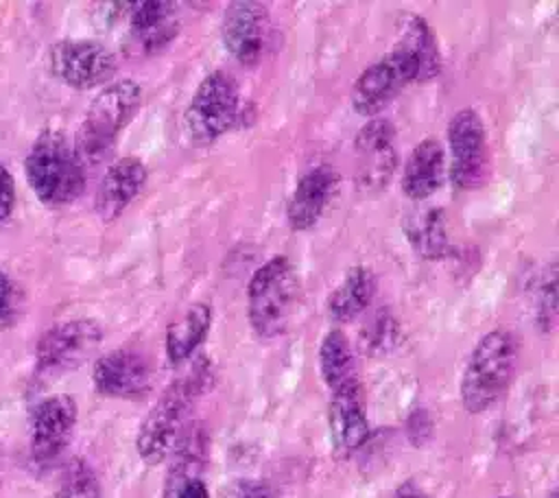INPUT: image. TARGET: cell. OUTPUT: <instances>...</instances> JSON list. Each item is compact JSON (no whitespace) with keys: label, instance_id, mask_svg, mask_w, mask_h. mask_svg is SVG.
Returning <instances> with one entry per match:
<instances>
[{"label":"cell","instance_id":"obj_4","mask_svg":"<svg viewBox=\"0 0 559 498\" xmlns=\"http://www.w3.org/2000/svg\"><path fill=\"white\" fill-rule=\"evenodd\" d=\"M142 96V87L133 79L107 83L96 94L74 140V151L83 166L100 162L114 149L120 131L140 109Z\"/></svg>","mask_w":559,"mask_h":498},{"label":"cell","instance_id":"obj_28","mask_svg":"<svg viewBox=\"0 0 559 498\" xmlns=\"http://www.w3.org/2000/svg\"><path fill=\"white\" fill-rule=\"evenodd\" d=\"M17 312V295L13 288V282L0 271V328H7L13 323Z\"/></svg>","mask_w":559,"mask_h":498},{"label":"cell","instance_id":"obj_34","mask_svg":"<svg viewBox=\"0 0 559 498\" xmlns=\"http://www.w3.org/2000/svg\"><path fill=\"white\" fill-rule=\"evenodd\" d=\"M498 498H511V496H498Z\"/></svg>","mask_w":559,"mask_h":498},{"label":"cell","instance_id":"obj_25","mask_svg":"<svg viewBox=\"0 0 559 498\" xmlns=\"http://www.w3.org/2000/svg\"><path fill=\"white\" fill-rule=\"evenodd\" d=\"M55 498H103L100 483L92 465L83 459H74L66 467Z\"/></svg>","mask_w":559,"mask_h":498},{"label":"cell","instance_id":"obj_16","mask_svg":"<svg viewBox=\"0 0 559 498\" xmlns=\"http://www.w3.org/2000/svg\"><path fill=\"white\" fill-rule=\"evenodd\" d=\"M369 430L360 384L332 391L328 402V432L334 452L341 456L354 454L367 443Z\"/></svg>","mask_w":559,"mask_h":498},{"label":"cell","instance_id":"obj_10","mask_svg":"<svg viewBox=\"0 0 559 498\" xmlns=\"http://www.w3.org/2000/svg\"><path fill=\"white\" fill-rule=\"evenodd\" d=\"M103 341V328L94 319H72L52 325L37 341V369L59 374L85 363Z\"/></svg>","mask_w":559,"mask_h":498},{"label":"cell","instance_id":"obj_20","mask_svg":"<svg viewBox=\"0 0 559 498\" xmlns=\"http://www.w3.org/2000/svg\"><path fill=\"white\" fill-rule=\"evenodd\" d=\"M376 290H378V277L373 269L365 264L352 266L328 297V304H325L328 317L336 323L354 321L371 306Z\"/></svg>","mask_w":559,"mask_h":498},{"label":"cell","instance_id":"obj_7","mask_svg":"<svg viewBox=\"0 0 559 498\" xmlns=\"http://www.w3.org/2000/svg\"><path fill=\"white\" fill-rule=\"evenodd\" d=\"M415 81H419L417 63L408 52L393 44L384 57L376 59L358 74L349 92V103L356 114L373 118Z\"/></svg>","mask_w":559,"mask_h":498},{"label":"cell","instance_id":"obj_24","mask_svg":"<svg viewBox=\"0 0 559 498\" xmlns=\"http://www.w3.org/2000/svg\"><path fill=\"white\" fill-rule=\"evenodd\" d=\"M404 234L415 253L424 260H441L450 251L445 218L437 208L411 214L404 223Z\"/></svg>","mask_w":559,"mask_h":498},{"label":"cell","instance_id":"obj_30","mask_svg":"<svg viewBox=\"0 0 559 498\" xmlns=\"http://www.w3.org/2000/svg\"><path fill=\"white\" fill-rule=\"evenodd\" d=\"M15 205V181L13 175L0 164V223L7 221Z\"/></svg>","mask_w":559,"mask_h":498},{"label":"cell","instance_id":"obj_19","mask_svg":"<svg viewBox=\"0 0 559 498\" xmlns=\"http://www.w3.org/2000/svg\"><path fill=\"white\" fill-rule=\"evenodd\" d=\"M129 28L144 52H159L179 33L177 4L166 0L131 2Z\"/></svg>","mask_w":559,"mask_h":498},{"label":"cell","instance_id":"obj_6","mask_svg":"<svg viewBox=\"0 0 559 498\" xmlns=\"http://www.w3.org/2000/svg\"><path fill=\"white\" fill-rule=\"evenodd\" d=\"M240 116L236 79L225 70H212L197 85L183 109V133L197 146H207L225 135Z\"/></svg>","mask_w":559,"mask_h":498},{"label":"cell","instance_id":"obj_17","mask_svg":"<svg viewBox=\"0 0 559 498\" xmlns=\"http://www.w3.org/2000/svg\"><path fill=\"white\" fill-rule=\"evenodd\" d=\"M148 179L146 164L135 157L127 155L116 159L103 175L96 197H94V210L103 223H114L129 205L131 201L144 190Z\"/></svg>","mask_w":559,"mask_h":498},{"label":"cell","instance_id":"obj_32","mask_svg":"<svg viewBox=\"0 0 559 498\" xmlns=\"http://www.w3.org/2000/svg\"><path fill=\"white\" fill-rule=\"evenodd\" d=\"M393 498H430V494H428L419 483H415L413 478H408V481H404V483H400V485L395 487Z\"/></svg>","mask_w":559,"mask_h":498},{"label":"cell","instance_id":"obj_12","mask_svg":"<svg viewBox=\"0 0 559 498\" xmlns=\"http://www.w3.org/2000/svg\"><path fill=\"white\" fill-rule=\"evenodd\" d=\"M269 11L255 0L229 2L221 17V39L225 50L247 68H253L266 48Z\"/></svg>","mask_w":559,"mask_h":498},{"label":"cell","instance_id":"obj_11","mask_svg":"<svg viewBox=\"0 0 559 498\" xmlns=\"http://www.w3.org/2000/svg\"><path fill=\"white\" fill-rule=\"evenodd\" d=\"M397 168L395 129L386 118H369L354 138V179L360 190H382Z\"/></svg>","mask_w":559,"mask_h":498},{"label":"cell","instance_id":"obj_23","mask_svg":"<svg viewBox=\"0 0 559 498\" xmlns=\"http://www.w3.org/2000/svg\"><path fill=\"white\" fill-rule=\"evenodd\" d=\"M319 371L325 387L332 391L360 384L356 354L343 330L332 328L319 345Z\"/></svg>","mask_w":559,"mask_h":498},{"label":"cell","instance_id":"obj_5","mask_svg":"<svg viewBox=\"0 0 559 498\" xmlns=\"http://www.w3.org/2000/svg\"><path fill=\"white\" fill-rule=\"evenodd\" d=\"M24 170L31 190L46 205L72 203L85 188V166L59 131H44L33 142Z\"/></svg>","mask_w":559,"mask_h":498},{"label":"cell","instance_id":"obj_18","mask_svg":"<svg viewBox=\"0 0 559 498\" xmlns=\"http://www.w3.org/2000/svg\"><path fill=\"white\" fill-rule=\"evenodd\" d=\"M445 179V151L437 138H424L408 153L402 168V192L411 201H426Z\"/></svg>","mask_w":559,"mask_h":498},{"label":"cell","instance_id":"obj_3","mask_svg":"<svg viewBox=\"0 0 559 498\" xmlns=\"http://www.w3.org/2000/svg\"><path fill=\"white\" fill-rule=\"evenodd\" d=\"M301 284L288 256H273L258 266L247 284V319L260 339H275L299 301Z\"/></svg>","mask_w":559,"mask_h":498},{"label":"cell","instance_id":"obj_33","mask_svg":"<svg viewBox=\"0 0 559 498\" xmlns=\"http://www.w3.org/2000/svg\"><path fill=\"white\" fill-rule=\"evenodd\" d=\"M546 498H559V491H557V489H552V491H550Z\"/></svg>","mask_w":559,"mask_h":498},{"label":"cell","instance_id":"obj_21","mask_svg":"<svg viewBox=\"0 0 559 498\" xmlns=\"http://www.w3.org/2000/svg\"><path fill=\"white\" fill-rule=\"evenodd\" d=\"M212 319H214L212 306L205 301H194L175 321L168 323L164 349H166V358L173 367L183 365L186 360L192 358L197 347L210 334Z\"/></svg>","mask_w":559,"mask_h":498},{"label":"cell","instance_id":"obj_14","mask_svg":"<svg viewBox=\"0 0 559 498\" xmlns=\"http://www.w3.org/2000/svg\"><path fill=\"white\" fill-rule=\"evenodd\" d=\"M94 387L105 398L140 400L151 391V365L144 354L120 347L103 354L94 363Z\"/></svg>","mask_w":559,"mask_h":498},{"label":"cell","instance_id":"obj_13","mask_svg":"<svg viewBox=\"0 0 559 498\" xmlns=\"http://www.w3.org/2000/svg\"><path fill=\"white\" fill-rule=\"evenodd\" d=\"M76 426V402L70 395H50L33 411L31 454L35 463H52L70 443Z\"/></svg>","mask_w":559,"mask_h":498},{"label":"cell","instance_id":"obj_1","mask_svg":"<svg viewBox=\"0 0 559 498\" xmlns=\"http://www.w3.org/2000/svg\"><path fill=\"white\" fill-rule=\"evenodd\" d=\"M210 365L199 360L188 374L179 376L164 389L135 435V452L146 465L168 461L181 432L186 430V419L194 400L210 387Z\"/></svg>","mask_w":559,"mask_h":498},{"label":"cell","instance_id":"obj_8","mask_svg":"<svg viewBox=\"0 0 559 498\" xmlns=\"http://www.w3.org/2000/svg\"><path fill=\"white\" fill-rule=\"evenodd\" d=\"M450 181L459 190H476L487 177L489 151L485 122L474 107H461L448 122Z\"/></svg>","mask_w":559,"mask_h":498},{"label":"cell","instance_id":"obj_27","mask_svg":"<svg viewBox=\"0 0 559 498\" xmlns=\"http://www.w3.org/2000/svg\"><path fill=\"white\" fill-rule=\"evenodd\" d=\"M535 321L542 332H552L557 323V269L550 264L535 299Z\"/></svg>","mask_w":559,"mask_h":498},{"label":"cell","instance_id":"obj_26","mask_svg":"<svg viewBox=\"0 0 559 498\" xmlns=\"http://www.w3.org/2000/svg\"><path fill=\"white\" fill-rule=\"evenodd\" d=\"M397 334L400 332H397L395 319L391 315H386V312H380L378 317H373L369 328H365L362 334H360L362 349L373 354V356L386 354V352H391L397 345Z\"/></svg>","mask_w":559,"mask_h":498},{"label":"cell","instance_id":"obj_9","mask_svg":"<svg viewBox=\"0 0 559 498\" xmlns=\"http://www.w3.org/2000/svg\"><path fill=\"white\" fill-rule=\"evenodd\" d=\"M50 72L74 90L105 85L116 74L114 52L94 39H61L48 52Z\"/></svg>","mask_w":559,"mask_h":498},{"label":"cell","instance_id":"obj_2","mask_svg":"<svg viewBox=\"0 0 559 498\" xmlns=\"http://www.w3.org/2000/svg\"><path fill=\"white\" fill-rule=\"evenodd\" d=\"M520 358V345L513 332L504 328L489 330L474 345L463 376L461 404L467 413H485L507 393Z\"/></svg>","mask_w":559,"mask_h":498},{"label":"cell","instance_id":"obj_31","mask_svg":"<svg viewBox=\"0 0 559 498\" xmlns=\"http://www.w3.org/2000/svg\"><path fill=\"white\" fill-rule=\"evenodd\" d=\"M164 498H210V489L203 478H192L173 489L170 494H166Z\"/></svg>","mask_w":559,"mask_h":498},{"label":"cell","instance_id":"obj_15","mask_svg":"<svg viewBox=\"0 0 559 498\" xmlns=\"http://www.w3.org/2000/svg\"><path fill=\"white\" fill-rule=\"evenodd\" d=\"M341 183V175L330 164H317L308 168L295 183L288 203H286V221L295 232L312 229L330 201L334 199Z\"/></svg>","mask_w":559,"mask_h":498},{"label":"cell","instance_id":"obj_22","mask_svg":"<svg viewBox=\"0 0 559 498\" xmlns=\"http://www.w3.org/2000/svg\"><path fill=\"white\" fill-rule=\"evenodd\" d=\"M395 31H397L395 46L408 52L417 63L419 83L435 79L441 72V52L430 24L417 13L402 11L397 15Z\"/></svg>","mask_w":559,"mask_h":498},{"label":"cell","instance_id":"obj_29","mask_svg":"<svg viewBox=\"0 0 559 498\" xmlns=\"http://www.w3.org/2000/svg\"><path fill=\"white\" fill-rule=\"evenodd\" d=\"M231 498H275V491L266 481L240 478L231 489Z\"/></svg>","mask_w":559,"mask_h":498}]
</instances>
